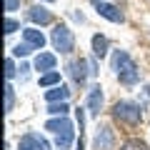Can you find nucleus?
<instances>
[{
  "label": "nucleus",
  "instance_id": "obj_1",
  "mask_svg": "<svg viewBox=\"0 0 150 150\" xmlns=\"http://www.w3.org/2000/svg\"><path fill=\"white\" fill-rule=\"evenodd\" d=\"M110 63H112V70H115V75H118V80L123 83V85H138L140 83V70H138V65H135V60L130 58L125 50H115L112 53V58H110Z\"/></svg>",
  "mask_w": 150,
  "mask_h": 150
},
{
  "label": "nucleus",
  "instance_id": "obj_2",
  "mask_svg": "<svg viewBox=\"0 0 150 150\" xmlns=\"http://www.w3.org/2000/svg\"><path fill=\"white\" fill-rule=\"evenodd\" d=\"M112 118L120 120V123H125V125H138L140 118H143V110H140V105L133 103V100H120L112 108Z\"/></svg>",
  "mask_w": 150,
  "mask_h": 150
},
{
  "label": "nucleus",
  "instance_id": "obj_3",
  "mask_svg": "<svg viewBox=\"0 0 150 150\" xmlns=\"http://www.w3.org/2000/svg\"><path fill=\"white\" fill-rule=\"evenodd\" d=\"M50 43H53V48L55 50H60V53H73V48H75V35H73V30H70L68 25H55V30L50 33Z\"/></svg>",
  "mask_w": 150,
  "mask_h": 150
},
{
  "label": "nucleus",
  "instance_id": "obj_4",
  "mask_svg": "<svg viewBox=\"0 0 150 150\" xmlns=\"http://www.w3.org/2000/svg\"><path fill=\"white\" fill-rule=\"evenodd\" d=\"M68 70H70V75H73V80L78 83V85H85V80H88V75H93V65L88 63V60H73V63L68 65Z\"/></svg>",
  "mask_w": 150,
  "mask_h": 150
},
{
  "label": "nucleus",
  "instance_id": "obj_5",
  "mask_svg": "<svg viewBox=\"0 0 150 150\" xmlns=\"http://www.w3.org/2000/svg\"><path fill=\"white\" fill-rule=\"evenodd\" d=\"M18 150H50V145H48V140H45L40 133H28V135L20 138Z\"/></svg>",
  "mask_w": 150,
  "mask_h": 150
},
{
  "label": "nucleus",
  "instance_id": "obj_6",
  "mask_svg": "<svg viewBox=\"0 0 150 150\" xmlns=\"http://www.w3.org/2000/svg\"><path fill=\"white\" fill-rule=\"evenodd\" d=\"M93 145H95V150H112V145H115V135H112V128H108V125H100L95 133V140H93Z\"/></svg>",
  "mask_w": 150,
  "mask_h": 150
},
{
  "label": "nucleus",
  "instance_id": "obj_7",
  "mask_svg": "<svg viewBox=\"0 0 150 150\" xmlns=\"http://www.w3.org/2000/svg\"><path fill=\"white\" fill-rule=\"evenodd\" d=\"M100 108H103V88L100 85H93L90 93H88V112L93 118L100 115Z\"/></svg>",
  "mask_w": 150,
  "mask_h": 150
},
{
  "label": "nucleus",
  "instance_id": "obj_8",
  "mask_svg": "<svg viewBox=\"0 0 150 150\" xmlns=\"http://www.w3.org/2000/svg\"><path fill=\"white\" fill-rule=\"evenodd\" d=\"M95 8H98V15L105 18V20H110V23H123L125 20L123 13L112 5V3H100V5H95Z\"/></svg>",
  "mask_w": 150,
  "mask_h": 150
},
{
  "label": "nucleus",
  "instance_id": "obj_9",
  "mask_svg": "<svg viewBox=\"0 0 150 150\" xmlns=\"http://www.w3.org/2000/svg\"><path fill=\"white\" fill-rule=\"evenodd\" d=\"M28 15H30V20L35 23V25H50V23H53V13L45 10L43 5L30 8V13H28Z\"/></svg>",
  "mask_w": 150,
  "mask_h": 150
},
{
  "label": "nucleus",
  "instance_id": "obj_10",
  "mask_svg": "<svg viewBox=\"0 0 150 150\" xmlns=\"http://www.w3.org/2000/svg\"><path fill=\"white\" fill-rule=\"evenodd\" d=\"M23 40L30 43L35 50H43V45H45V35L40 30H35V28H25V30H23Z\"/></svg>",
  "mask_w": 150,
  "mask_h": 150
},
{
  "label": "nucleus",
  "instance_id": "obj_11",
  "mask_svg": "<svg viewBox=\"0 0 150 150\" xmlns=\"http://www.w3.org/2000/svg\"><path fill=\"white\" fill-rule=\"evenodd\" d=\"M70 98V90H68V85H55V88H50V90H45V100L48 103H65Z\"/></svg>",
  "mask_w": 150,
  "mask_h": 150
},
{
  "label": "nucleus",
  "instance_id": "obj_12",
  "mask_svg": "<svg viewBox=\"0 0 150 150\" xmlns=\"http://www.w3.org/2000/svg\"><path fill=\"white\" fill-rule=\"evenodd\" d=\"M55 63H58V60H55L53 53H40L33 65H35V70H40V73H48V70H55Z\"/></svg>",
  "mask_w": 150,
  "mask_h": 150
},
{
  "label": "nucleus",
  "instance_id": "obj_13",
  "mask_svg": "<svg viewBox=\"0 0 150 150\" xmlns=\"http://www.w3.org/2000/svg\"><path fill=\"white\" fill-rule=\"evenodd\" d=\"M73 128V123H70L65 115H60V118H53L45 123V130H50V133H63V130H70Z\"/></svg>",
  "mask_w": 150,
  "mask_h": 150
},
{
  "label": "nucleus",
  "instance_id": "obj_14",
  "mask_svg": "<svg viewBox=\"0 0 150 150\" xmlns=\"http://www.w3.org/2000/svg\"><path fill=\"white\" fill-rule=\"evenodd\" d=\"M108 48H110V43H108L105 35H93V53H95V58H105L108 55Z\"/></svg>",
  "mask_w": 150,
  "mask_h": 150
},
{
  "label": "nucleus",
  "instance_id": "obj_15",
  "mask_svg": "<svg viewBox=\"0 0 150 150\" xmlns=\"http://www.w3.org/2000/svg\"><path fill=\"white\" fill-rule=\"evenodd\" d=\"M73 140H75V130L73 128L63 130V133H55V145H58L60 150H68L70 145H73Z\"/></svg>",
  "mask_w": 150,
  "mask_h": 150
},
{
  "label": "nucleus",
  "instance_id": "obj_16",
  "mask_svg": "<svg viewBox=\"0 0 150 150\" xmlns=\"http://www.w3.org/2000/svg\"><path fill=\"white\" fill-rule=\"evenodd\" d=\"M40 85H43V88L60 85V73H58V70H48V73H43V75H40Z\"/></svg>",
  "mask_w": 150,
  "mask_h": 150
},
{
  "label": "nucleus",
  "instance_id": "obj_17",
  "mask_svg": "<svg viewBox=\"0 0 150 150\" xmlns=\"http://www.w3.org/2000/svg\"><path fill=\"white\" fill-rule=\"evenodd\" d=\"M75 120H78V128H80L78 150H85V112H83V108H78V112H75Z\"/></svg>",
  "mask_w": 150,
  "mask_h": 150
},
{
  "label": "nucleus",
  "instance_id": "obj_18",
  "mask_svg": "<svg viewBox=\"0 0 150 150\" xmlns=\"http://www.w3.org/2000/svg\"><path fill=\"white\" fill-rule=\"evenodd\" d=\"M13 108H15V88H13V83H8L5 85V112H13Z\"/></svg>",
  "mask_w": 150,
  "mask_h": 150
},
{
  "label": "nucleus",
  "instance_id": "obj_19",
  "mask_svg": "<svg viewBox=\"0 0 150 150\" xmlns=\"http://www.w3.org/2000/svg\"><path fill=\"white\" fill-rule=\"evenodd\" d=\"M68 110H70L68 100L65 103H48V112L50 115H68Z\"/></svg>",
  "mask_w": 150,
  "mask_h": 150
},
{
  "label": "nucleus",
  "instance_id": "obj_20",
  "mask_svg": "<svg viewBox=\"0 0 150 150\" xmlns=\"http://www.w3.org/2000/svg\"><path fill=\"white\" fill-rule=\"evenodd\" d=\"M33 50H35V48H33L30 43H20V45L13 48V55H15V58H25V55H30Z\"/></svg>",
  "mask_w": 150,
  "mask_h": 150
},
{
  "label": "nucleus",
  "instance_id": "obj_21",
  "mask_svg": "<svg viewBox=\"0 0 150 150\" xmlns=\"http://www.w3.org/2000/svg\"><path fill=\"white\" fill-rule=\"evenodd\" d=\"M123 150H148V145H145L143 140H128V143L123 145Z\"/></svg>",
  "mask_w": 150,
  "mask_h": 150
},
{
  "label": "nucleus",
  "instance_id": "obj_22",
  "mask_svg": "<svg viewBox=\"0 0 150 150\" xmlns=\"http://www.w3.org/2000/svg\"><path fill=\"white\" fill-rule=\"evenodd\" d=\"M15 75H18V70H15V63H13V58H8V60H5V78H8V80H13Z\"/></svg>",
  "mask_w": 150,
  "mask_h": 150
},
{
  "label": "nucleus",
  "instance_id": "obj_23",
  "mask_svg": "<svg viewBox=\"0 0 150 150\" xmlns=\"http://www.w3.org/2000/svg\"><path fill=\"white\" fill-rule=\"evenodd\" d=\"M18 28H20V23H18V20H13V18H8V20H5V35H13V33H15Z\"/></svg>",
  "mask_w": 150,
  "mask_h": 150
},
{
  "label": "nucleus",
  "instance_id": "obj_24",
  "mask_svg": "<svg viewBox=\"0 0 150 150\" xmlns=\"http://www.w3.org/2000/svg\"><path fill=\"white\" fill-rule=\"evenodd\" d=\"M20 8V0H5V13H13Z\"/></svg>",
  "mask_w": 150,
  "mask_h": 150
},
{
  "label": "nucleus",
  "instance_id": "obj_25",
  "mask_svg": "<svg viewBox=\"0 0 150 150\" xmlns=\"http://www.w3.org/2000/svg\"><path fill=\"white\" fill-rule=\"evenodd\" d=\"M28 70H30L28 65H20V80H25V78H28Z\"/></svg>",
  "mask_w": 150,
  "mask_h": 150
},
{
  "label": "nucleus",
  "instance_id": "obj_26",
  "mask_svg": "<svg viewBox=\"0 0 150 150\" xmlns=\"http://www.w3.org/2000/svg\"><path fill=\"white\" fill-rule=\"evenodd\" d=\"M90 3H93V5H100V3H103V0H90Z\"/></svg>",
  "mask_w": 150,
  "mask_h": 150
},
{
  "label": "nucleus",
  "instance_id": "obj_27",
  "mask_svg": "<svg viewBox=\"0 0 150 150\" xmlns=\"http://www.w3.org/2000/svg\"><path fill=\"white\" fill-rule=\"evenodd\" d=\"M43 3H55V0H43Z\"/></svg>",
  "mask_w": 150,
  "mask_h": 150
},
{
  "label": "nucleus",
  "instance_id": "obj_28",
  "mask_svg": "<svg viewBox=\"0 0 150 150\" xmlns=\"http://www.w3.org/2000/svg\"><path fill=\"white\" fill-rule=\"evenodd\" d=\"M148 93H150V85H148Z\"/></svg>",
  "mask_w": 150,
  "mask_h": 150
}]
</instances>
